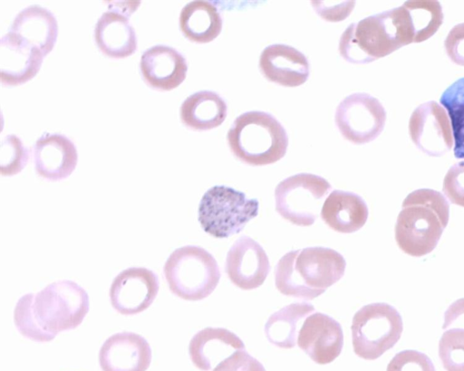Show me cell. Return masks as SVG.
Here are the masks:
<instances>
[{"mask_svg": "<svg viewBox=\"0 0 464 371\" xmlns=\"http://www.w3.org/2000/svg\"><path fill=\"white\" fill-rule=\"evenodd\" d=\"M416 43V32L405 3L351 24L342 33L339 52L349 62L369 63Z\"/></svg>", "mask_w": 464, "mask_h": 371, "instance_id": "cell-1", "label": "cell"}, {"mask_svg": "<svg viewBox=\"0 0 464 371\" xmlns=\"http://www.w3.org/2000/svg\"><path fill=\"white\" fill-rule=\"evenodd\" d=\"M345 267L343 256L331 248L290 251L276 265V287L284 295L312 300L341 280Z\"/></svg>", "mask_w": 464, "mask_h": 371, "instance_id": "cell-2", "label": "cell"}, {"mask_svg": "<svg viewBox=\"0 0 464 371\" xmlns=\"http://www.w3.org/2000/svg\"><path fill=\"white\" fill-rule=\"evenodd\" d=\"M401 206L394 228L397 245L414 257L431 252L449 223L448 201L441 193L422 188L410 193Z\"/></svg>", "mask_w": 464, "mask_h": 371, "instance_id": "cell-3", "label": "cell"}, {"mask_svg": "<svg viewBox=\"0 0 464 371\" xmlns=\"http://www.w3.org/2000/svg\"><path fill=\"white\" fill-rule=\"evenodd\" d=\"M227 138L234 156L252 166L279 161L288 145L286 131L281 123L271 114L256 110L238 116Z\"/></svg>", "mask_w": 464, "mask_h": 371, "instance_id": "cell-4", "label": "cell"}, {"mask_svg": "<svg viewBox=\"0 0 464 371\" xmlns=\"http://www.w3.org/2000/svg\"><path fill=\"white\" fill-rule=\"evenodd\" d=\"M163 272L170 291L192 301L209 296L220 279L219 267L213 255L195 245H186L171 252Z\"/></svg>", "mask_w": 464, "mask_h": 371, "instance_id": "cell-5", "label": "cell"}, {"mask_svg": "<svg viewBox=\"0 0 464 371\" xmlns=\"http://www.w3.org/2000/svg\"><path fill=\"white\" fill-rule=\"evenodd\" d=\"M257 199L226 186H215L202 196L198 206L201 228L216 238L239 233L258 214Z\"/></svg>", "mask_w": 464, "mask_h": 371, "instance_id": "cell-6", "label": "cell"}, {"mask_svg": "<svg viewBox=\"0 0 464 371\" xmlns=\"http://www.w3.org/2000/svg\"><path fill=\"white\" fill-rule=\"evenodd\" d=\"M351 329L354 353L361 358L374 360L399 341L403 324L394 307L376 302L362 307L354 314Z\"/></svg>", "mask_w": 464, "mask_h": 371, "instance_id": "cell-7", "label": "cell"}, {"mask_svg": "<svg viewBox=\"0 0 464 371\" xmlns=\"http://www.w3.org/2000/svg\"><path fill=\"white\" fill-rule=\"evenodd\" d=\"M89 308L88 293L72 281L53 282L34 294V310L38 322L54 334L77 328Z\"/></svg>", "mask_w": 464, "mask_h": 371, "instance_id": "cell-8", "label": "cell"}, {"mask_svg": "<svg viewBox=\"0 0 464 371\" xmlns=\"http://www.w3.org/2000/svg\"><path fill=\"white\" fill-rule=\"evenodd\" d=\"M331 189L329 182L317 175L300 173L291 176L276 187V211L293 224L312 225Z\"/></svg>", "mask_w": 464, "mask_h": 371, "instance_id": "cell-9", "label": "cell"}, {"mask_svg": "<svg viewBox=\"0 0 464 371\" xmlns=\"http://www.w3.org/2000/svg\"><path fill=\"white\" fill-rule=\"evenodd\" d=\"M334 118L345 139L354 144H365L383 130L386 111L376 98L365 92H356L340 102Z\"/></svg>", "mask_w": 464, "mask_h": 371, "instance_id": "cell-10", "label": "cell"}, {"mask_svg": "<svg viewBox=\"0 0 464 371\" xmlns=\"http://www.w3.org/2000/svg\"><path fill=\"white\" fill-rule=\"evenodd\" d=\"M411 141L424 154L440 157L453 146L450 119L444 107L434 100L417 107L409 120Z\"/></svg>", "mask_w": 464, "mask_h": 371, "instance_id": "cell-11", "label": "cell"}, {"mask_svg": "<svg viewBox=\"0 0 464 371\" xmlns=\"http://www.w3.org/2000/svg\"><path fill=\"white\" fill-rule=\"evenodd\" d=\"M158 291L159 281L152 271L144 267H130L113 279L110 300L119 313L135 315L152 304Z\"/></svg>", "mask_w": 464, "mask_h": 371, "instance_id": "cell-12", "label": "cell"}, {"mask_svg": "<svg viewBox=\"0 0 464 371\" xmlns=\"http://www.w3.org/2000/svg\"><path fill=\"white\" fill-rule=\"evenodd\" d=\"M225 271L237 287L244 290H254L266 281L270 271L269 259L257 242L243 235L229 249Z\"/></svg>", "mask_w": 464, "mask_h": 371, "instance_id": "cell-13", "label": "cell"}, {"mask_svg": "<svg viewBox=\"0 0 464 371\" xmlns=\"http://www.w3.org/2000/svg\"><path fill=\"white\" fill-rule=\"evenodd\" d=\"M297 345L314 362L329 364L342 352V326L332 317L315 312L304 321L298 332Z\"/></svg>", "mask_w": 464, "mask_h": 371, "instance_id": "cell-14", "label": "cell"}, {"mask_svg": "<svg viewBox=\"0 0 464 371\" xmlns=\"http://www.w3.org/2000/svg\"><path fill=\"white\" fill-rule=\"evenodd\" d=\"M150 362V344L145 338L133 332L111 335L99 351L102 371H146Z\"/></svg>", "mask_w": 464, "mask_h": 371, "instance_id": "cell-15", "label": "cell"}, {"mask_svg": "<svg viewBox=\"0 0 464 371\" xmlns=\"http://www.w3.org/2000/svg\"><path fill=\"white\" fill-rule=\"evenodd\" d=\"M259 68L270 81L285 87L304 84L309 76V63L300 51L286 44H271L260 55Z\"/></svg>", "mask_w": 464, "mask_h": 371, "instance_id": "cell-16", "label": "cell"}, {"mask_svg": "<svg viewBox=\"0 0 464 371\" xmlns=\"http://www.w3.org/2000/svg\"><path fill=\"white\" fill-rule=\"evenodd\" d=\"M44 54L8 32L0 41V80L15 86L34 78L39 71Z\"/></svg>", "mask_w": 464, "mask_h": 371, "instance_id": "cell-17", "label": "cell"}, {"mask_svg": "<svg viewBox=\"0 0 464 371\" xmlns=\"http://www.w3.org/2000/svg\"><path fill=\"white\" fill-rule=\"evenodd\" d=\"M35 171L45 179L57 181L68 177L75 169L78 155L74 144L59 134H45L33 149Z\"/></svg>", "mask_w": 464, "mask_h": 371, "instance_id": "cell-18", "label": "cell"}, {"mask_svg": "<svg viewBox=\"0 0 464 371\" xmlns=\"http://www.w3.org/2000/svg\"><path fill=\"white\" fill-rule=\"evenodd\" d=\"M185 58L174 48L156 45L145 51L140 58V71L146 83L160 90H171L186 78Z\"/></svg>", "mask_w": 464, "mask_h": 371, "instance_id": "cell-19", "label": "cell"}, {"mask_svg": "<svg viewBox=\"0 0 464 371\" xmlns=\"http://www.w3.org/2000/svg\"><path fill=\"white\" fill-rule=\"evenodd\" d=\"M245 350L243 341L224 328H206L197 332L188 345L189 357L194 366L208 371L228 357L232 351Z\"/></svg>", "mask_w": 464, "mask_h": 371, "instance_id": "cell-20", "label": "cell"}, {"mask_svg": "<svg viewBox=\"0 0 464 371\" xmlns=\"http://www.w3.org/2000/svg\"><path fill=\"white\" fill-rule=\"evenodd\" d=\"M368 206L353 192L334 190L321 209L322 220L334 231L352 233L360 230L368 219Z\"/></svg>", "mask_w": 464, "mask_h": 371, "instance_id": "cell-21", "label": "cell"}, {"mask_svg": "<svg viewBox=\"0 0 464 371\" xmlns=\"http://www.w3.org/2000/svg\"><path fill=\"white\" fill-rule=\"evenodd\" d=\"M9 32L30 46L38 49L45 56L55 44L58 33L57 21L47 9L31 5L16 15Z\"/></svg>", "mask_w": 464, "mask_h": 371, "instance_id": "cell-22", "label": "cell"}, {"mask_svg": "<svg viewBox=\"0 0 464 371\" xmlns=\"http://www.w3.org/2000/svg\"><path fill=\"white\" fill-rule=\"evenodd\" d=\"M94 38L100 51L114 59H122L133 54L137 39L128 17L118 11H107L99 18Z\"/></svg>", "mask_w": 464, "mask_h": 371, "instance_id": "cell-23", "label": "cell"}, {"mask_svg": "<svg viewBox=\"0 0 464 371\" xmlns=\"http://www.w3.org/2000/svg\"><path fill=\"white\" fill-rule=\"evenodd\" d=\"M227 108L216 92L202 90L188 96L180 107V119L185 126L195 130H208L226 119Z\"/></svg>", "mask_w": 464, "mask_h": 371, "instance_id": "cell-24", "label": "cell"}, {"mask_svg": "<svg viewBox=\"0 0 464 371\" xmlns=\"http://www.w3.org/2000/svg\"><path fill=\"white\" fill-rule=\"evenodd\" d=\"M179 28L188 40L206 43L218 36L222 19L218 8L208 1L187 4L179 15Z\"/></svg>", "mask_w": 464, "mask_h": 371, "instance_id": "cell-25", "label": "cell"}, {"mask_svg": "<svg viewBox=\"0 0 464 371\" xmlns=\"http://www.w3.org/2000/svg\"><path fill=\"white\" fill-rule=\"evenodd\" d=\"M314 307L307 302H295L272 314L265 325L267 340L281 348H293L297 342V327Z\"/></svg>", "mask_w": 464, "mask_h": 371, "instance_id": "cell-26", "label": "cell"}, {"mask_svg": "<svg viewBox=\"0 0 464 371\" xmlns=\"http://www.w3.org/2000/svg\"><path fill=\"white\" fill-rule=\"evenodd\" d=\"M440 102L450 116L455 143L454 156L464 158V77L455 81L442 92Z\"/></svg>", "mask_w": 464, "mask_h": 371, "instance_id": "cell-27", "label": "cell"}, {"mask_svg": "<svg viewBox=\"0 0 464 371\" xmlns=\"http://www.w3.org/2000/svg\"><path fill=\"white\" fill-rule=\"evenodd\" d=\"M416 32V43L430 38L443 23V12L438 1H407Z\"/></svg>", "mask_w": 464, "mask_h": 371, "instance_id": "cell-28", "label": "cell"}, {"mask_svg": "<svg viewBox=\"0 0 464 371\" xmlns=\"http://www.w3.org/2000/svg\"><path fill=\"white\" fill-rule=\"evenodd\" d=\"M34 293L23 295L14 310V322L19 333L24 338L36 342L53 340L56 334L45 330L38 322L34 310Z\"/></svg>", "mask_w": 464, "mask_h": 371, "instance_id": "cell-29", "label": "cell"}, {"mask_svg": "<svg viewBox=\"0 0 464 371\" xmlns=\"http://www.w3.org/2000/svg\"><path fill=\"white\" fill-rule=\"evenodd\" d=\"M439 357L446 371H464V328L444 330L439 342Z\"/></svg>", "mask_w": 464, "mask_h": 371, "instance_id": "cell-30", "label": "cell"}, {"mask_svg": "<svg viewBox=\"0 0 464 371\" xmlns=\"http://www.w3.org/2000/svg\"><path fill=\"white\" fill-rule=\"evenodd\" d=\"M28 152L19 138L6 136L0 147V173L11 176L18 174L26 165Z\"/></svg>", "mask_w": 464, "mask_h": 371, "instance_id": "cell-31", "label": "cell"}, {"mask_svg": "<svg viewBox=\"0 0 464 371\" xmlns=\"http://www.w3.org/2000/svg\"><path fill=\"white\" fill-rule=\"evenodd\" d=\"M386 371H435V367L427 355L408 349L397 353L389 362Z\"/></svg>", "mask_w": 464, "mask_h": 371, "instance_id": "cell-32", "label": "cell"}, {"mask_svg": "<svg viewBox=\"0 0 464 371\" xmlns=\"http://www.w3.org/2000/svg\"><path fill=\"white\" fill-rule=\"evenodd\" d=\"M442 190L451 204L464 207V161L450 167L443 180Z\"/></svg>", "mask_w": 464, "mask_h": 371, "instance_id": "cell-33", "label": "cell"}, {"mask_svg": "<svg viewBox=\"0 0 464 371\" xmlns=\"http://www.w3.org/2000/svg\"><path fill=\"white\" fill-rule=\"evenodd\" d=\"M213 371H266V369L246 350H238L218 364Z\"/></svg>", "mask_w": 464, "mask_h": 371, "instance_id": "cell-34", "label": "cell"}, {"mask_svg": "<svg viewBox=\"0 0 464 371\" xmlns=\"http://www.w3.org/2000/svg\"><path fill=\"white\" fill-rule=\"evenodd\" d=\"M444 45L450 61L464 67V23L451 28L445 39Z\"/></svg>", "mask_w": 464, "mask_h": 371, "instance_id": "cell-35", "label": "cell"}, {"mask_svg": "<svg viewBox=\"0 0 464 371\" xmlns=\"http://www.w3.org/2000/svg\"><path fill=\"white\" fill-rule=\"evenodd\" d=\"M452 328H464V298L454 301L444 313L443 330Z\"/></svg>", "mask_w": 464, "mask_h": 371, "instance_id": "cell-36", "label": "cell"}]
</instances>
